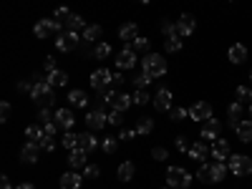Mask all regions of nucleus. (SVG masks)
I'll return each mask as SVG.
<instances>
[{"label":"nucleus","mask_w":252,"mask_h":189,"mask_svg":"<svg viewBox=\"0 0 252 189\" xmlns=\"http://www.w3.org/2000/svg\"><path fill=\"white\" fill-rule=\"evenodd\" d=\"M35 81V78H33ZM31 98L38 101V103H43V106H51L53 103V86L46 81V78H40L33 83V89H31Z\"/></svg>","instance_id":"7ed1b4c3"},{"label":"nucleus","mask_w":252,"mask_h":189,"mask_svg":"<svg viewBox=\"0 0 252 189\" xmlns=\"http://www.w3.org/2000/svg\"><path fill=\"white\" fill-rule=\"evenodd\" d=\"M164 51H166V53H179V51H182V38H177V35L166 38V40H164Z\"/></svg>","instance_id":"c9c22d12"},{"label":"nucleus","mask_w":252,"mask_h":189,"mask_svg":"<svg viewBox=\"0 0 252 189\" xmlns=\"http://www.w3.org/2000/svg\"><path fill=\"white\" fill-rule=\"evenodd\" d=\"M0 189H13V187H10V179H8V177H0Z\"/></svg>","instance_id":"bf43d9fd"},{"label":"nucleus","mask_w":252,"mask_h":189,"mask_svg":"<svg viewBox=\"0 0 252 189\" xmlns=\"http://www.w3.org/2000/svg\"><path fill=\"white\" fill-rule=\"evenodd\" d=\"M119 38L126 40V43L136 40V38H139V28H136V23H124V26L119 28Z\"/></svg>","instance_id":"5701e85b"},{"label":"nucleus","mask_w":252,"mask_h":189,"mask_svg":"<svg viewBox=\"0 0 252 189\" xmlns=\"http://www.w3.org/2000/svg\"><path fill=\"white\" fill-rule=\"evenodd\" d=\"M86 28H89V26H86V20H83L81 15H76V13L68 15V20H66V31H76V33H78V31H86Z\"/></svg>","instance_id":"cd10ccee"},{"label":"nucleus","mask_w":252,"mask_h":189,"mask_svg":"<svg viewBox=\"0 0 252 189\" xmlns=\"http://www.w3.org/2000/svg\"><path fill=\"white\" fill-rule=\"evenodd\" d=\"M169 114H172V119H174V121H182V119H189V111H187V109H182V106H177V109H172Z\"/></svg>","instance_id":"603ef678"},{"label":"nucleus","mask_w":252,"mask_h":189,"mask_svg":"<svg viewBox=\"0 0 252 189\" xmlns=\"http://www.w3.org/2000/svg\"><path fill=\"white\" fill-rule=\"evenodd\" d=\"M235 96H237V101H240V103H242V101H252V91H250L247 86H237Z\"/></svg>","instance_id":"c03bdc74"},{"label":"nucleus","mask_w":252,"mask_h":189,"mask_svg":"<svg viewBox=\"0 0 252 189\" xmlns=\"http://www.w3.org/2000/svg\"><path fill=\"white\" fill-rule=\"evenodd\" d=\"M15 189H35V187H33V184H31V182H23V184H18V187H15Z\"/></svg>","instance_id":"680f3d73"},{"label":"nucleus","mask_w":252,"mask_h":189,"mask_svg":"<svg viewBox=\"0 0 252 189\" xmlns=\"http://www.w3.org/2000/svg\"><path fill=\"white\" fill-rule=\"evenodd\" d=\"M111 106H114V109H119V111H124V114H126V111H129V109H131V106H134V98H131V96H129V94H121V91H119V94H116V96H114V103H111Z\"/></svg>","instance_id":"4be33fe9"},{"label":"nucleus","mask_w":252,"mask_h":189,"mask_svg":"<svg viewBox=\"0 0 252 189\" xmlns=\"http://www.w3.org/2000/svg\"><path fill=\"white\" fill-rule=\"evenodd\" d=\"M121 83H124V76L121 73H114V86H121Z\"/></svg>","instance_id":"052dcab7"},{"label":"nucleus","mask_w":252,"mask_h":189,"mask_svg":"<svg viewBox=\"0 0 252 189\" xmlns=\"http://www.w3.org/2000/svg\"><path fill=\"white\" fill-rule=\"evenodd\" d=\"M250 81H252V71H250Z\"/></svg>","instance_id":"69168bd1"},{"label":"nucleus","mask_w":252,"mask_h":189,"mask_svg":"<svg viewBox=\"0 0 252 189\" xmlns=\"http://www.w3.org/2000/svg\"><path fill=\"white\" fill-rule=\"evenodd\" d=\"M152 103L157 106V111H172V91L169 89H159L157 96L152 98Z\"/></svg>","instance_id":"2eb2a0df"},{"label":"nucleus","mask_w":252,"mask_h":189,"mask_svg":"<svg viewBox=\"0 0 252 189\" xmlns=\"http://www.w3.org/2000/svg\"><path fill=\"white\" fill-rule=\"evenodd\" d=\"M134 136H139L136 129H121V131H119V141H131Z\"/></svg>","instance_id":"3c124183"},{"label":"nucleus","mask_w":252,"mask_h":189,"mask_svg":"<svg viewBox=\"0 0 252 189\" xmlns=\"http://www.w3.org/2000/svg\"><path fill=\"white\" fill-rule=\"evenodd\" d=\"M43 68H46V73H53V71H58V68H56V58H53V56H48V58L43 61Z\"/></svg>","instance_id":"5fc2aeb1"},{"label":"nucleus","mask_w":252,"mask_h":189,"mask_svg":"<svg viewBox=\"0 0 252 189\" xmlns=\"http://www.w3.org/2000/svg\"><path fill=\"white\" fill-rule=\"evenodd\" d=\"M134 66H136V51H134L131 43H129V46H124V48L116 53V68L129 71V68H134Z\"/></svg>","instance_id":"6e6552de"},{"label":"nucleus","mask_w":252,"mask_h":189,"mask_svg":"<svg viewBox=\"0 0 252 189\" xmlns=\"http://www.w3.org/2000/svg\"><path fill=\"white\" fill-rule=\"evenodd\" d=\"M40 149H43V152H53V149H56V141H53V136H48V139L43 141V146H40Z\"/></svg>","instance_id":"13d9d810"},{"label":"nucleus","mask_w":252,"mask_h":189,"mask_svg":"<svg viewBox=\"0 0 252 189\" xmlns=\"http://www.w3.org/2000/svg\"><path fill=\"white\" fill-rule=\"evenodd\" d=\"M139 3H144V5H146V3H152V0H139Z\"/></svg>","instance_id":"e2e57ef3"},{"label":"nucleus","mask_w":252,"mask_h":189,"mask_svg":"<svg viewBox=\"0 0 252 189\" xmlns=\"http://www.w3.org/2000/svg\"><path fill=\"white\" fill-rule=\"evenodd\" d=\"M33 83H35V81H20V83H18V91H23V94H31Z\"/></svg>","instance_id":"6e6d98bb"},{"label":"nucleus","mask_w":252,"mask_h":189,"mask_svg":"<svg viewBox=\"0 0 252 189\" xmlns=\"http://www.w3.org/2000/svg\"><path fill=\"white\" fill-rule=\"evenodd\" d=\"M46 81L51 83L53 89H61V86H66V83H68V73L58 68V71H53V73H46Z\"/></svg>","instance_id":"b1692460"},{"label":"nucleus","mask_w":252,"mask_h":189,"mask_svg":"<svg viewBox=\"0 0 252 189\" xmlns=\"http://www.w3.org/2000/svg\"><path fill=\"white\" fill-rule=\"evenodd\" d=\"M10 111H13V109H10V103H8V101L0 103V119H3V121H8V119H10Z\"/></svg>","instance_id":"864d4df0"},{"label":"nucleus","mask_w":252,"mask_h":189,"mask_svg":"<svg viewBox=\"0 0 252 189\" xmlns=\"http://www.w3.org/2000/svg\"><path fill=\"white\" fill-rule=\"evenodd\" d=\"M101 174V169H98V166H94V164H86V166H83V177H89V179H96Z\"/></svg>","instance_id":"de8ad7c7"},{"label":"nucleus","mask_w":252,"mask_h":189,"mask_svg":"<svg viewBox=\"0 0 252 189\" xmlns=\"http://www.w3.org/2000/svg\"><path fill=\"white\" fill-rule=\"evenodd\" d=\"M161 33H164L166 38L177 35V23H172V20H164V23H161Z\"/></svg>","instance_id":"37998d69"},{"label":"nucleus","mask_w":252,"mask_h":189,"mask_svg":"<svg viewBox=\"0 0 252 189\" xmlns=\"http://www.w3.org/2000/svg\"><path fill=\"white\" fill-rule=\"evenodd\" d=\"M227 58H229V63H235V66L245 63V61H247V46H242V43L229 46V51H227Z\"/></svg>","instance_id":"a211bd4d"},{"label":"nucleus","mask_w":252,"mask_h":189,"mask_svg":"<svg viewBox=\"0 0 252 189\" xmlns=\"http://www.w3.org/2000/svg\"><path fill=\"white\" fill-rule=\"evenodd\" d=\"M227 166H229V174H235V177H250L252 174V159L247 154H232Z\"/></svg>","instance_id":"20e7f679"},{"label":"nucleus","mask_w":252,"mask_h":189,"mask_svg":"<svg viewBox=\"0 0 252 189\" xmlns=\"http://www.w3.org/2000/svg\"><path fill=\"white\" fill-rule=\"evenodd\" d=\"M164 189H172V187H164Z\"/></svg>","instance_id":"338daca9"},{"label":"nucleus","mask_w":252,"mask_h":189,"mask_svg":"<svg viewBox=\"0 0 252 189\" xmlns=\"http://www.w3.org/2000/svg\"><path fill=\"white\" fill-rule=\"evenodd\" d=\"M220 129H222V124H220L217 119H207V121L202 124V129H199V136H202L204 141H215V139L220 136Z\"/></svg>","instance_id":"f8f14e48"},{"label":"nucleus","mask_w":252,"mask_h":189,"mask_svg":"<svg viewBox=\"0 0 252 189\" xmlns=\"http://www.w3.org/2000/svg\"><path fill=\"white\" fill-rule=\"evenodd\" d=\"M189 146H192V144L187 141V136H177V152H182V154H189Z\"/></svg>","instance_id":"09e8293b"},{"label":"nucleus","mask_w":252,"mask_h":189,"mask_svg":"<svg viewBox=\"0 0 252 189\" xmlns=\"http://www.w3.org/2000/svg\"><path fill=\"white\" fill-rule=\"evenodd\" d=\"M96 146H98L96 136H91V134H78V149H83L86 154H91V152H96Z\"/></svg>","instance_id":"a878e982"},{"label":"nucleus","mask_w":252,"mask_h":189,"mask_svg":"<svg viewBox=\"0 0 252 189\" xmlns=\"http://www.w3.org/2000/svg\"><path fill=\"white\" fill-rule=\"evenodd\" d=\"M109 124H111V126H121V124H124V111L111 109V114H109Z\"/></svg>","instance_id":"a18cd8bd"},{"label":"nucleus","mask_w":252,"mask_h":189,"mask_svg":"<svg viewBox=\"0 0 252 189\" xmlns=\"http://www.w3.org/2000/svg\"><path fill=\"white\" fill-rule=\"evenodd\" d=\"M189 159H194V161H204L207 157H209V146L204 144V139L202 141H194L192 146H189V154H187Z\"/></svg>","instance_id":"6ab92c4d"},{"label":"nucleus","mask_w":252,"mask_h":189,"mask_svg":"<svg viewBox=\"0 0 252 189\" xmlns=\"http://www.w3.org/2000/svg\"><path fill=\"white\" fill-rule=\"evenodd\" d=\"M94 56H96L98 61H103V58H109V56H111V46L106 43V40H98V43L94 46Z\"/></svg>","instance_id":"f704fd0d"},{"label":"nucleus","mask_w":252,"mask_h":189,"mask_svg":"<svg viewBox=\"0 0 252 189\" xmlns=\"http://www.w3.org/2000/svg\"><path fill=\"white\" fill-rule=\"evenodd\" d=\"M33 33H35V38H48V35L63 33V31H61V23L56 18H40L38 23L33 26Z\"/></svg>","instance_id":"423d86ee"},{"label":"nucleus","mask_w":252,"mask_h":189,"mask_svg":"<svg viewBox=\"0 0 252 189\" xmlns=\"http://www.w3.org/2000/svg\"><path fill=\"white\" fill-rule=\"evenodd\" d=\"M212 172H215V182H222L227 177V172H229V166L224 161H215L212 164Z\"/></svg>","instance_id":"4c0bfd02"},{"label":"nucleus","mask_w":252,"mask_h":189,"mask_svg":"<svg viewBox=\"0 0 252 189\" xmlns=\"http://www.w3.org/2000/svg\"><path fill=\"white\" fill-rule=\"evenodd\" d=\"M101 35H103V28L101 26H89L86 31H83V40H89V43H96Z\"/></svg>","instance_id":"72a5a7b5"},{"label":"nucleus","mask_w":252,"mask_h":189,"mask_svg":"<svg viewBox=\"0 0 252 189\" xmlns=\"http://www.w3.org/2000/svg\"><path fill=\"white\" fill-rule=\"evenodd\" d=\"M250 119H252V106H250Z\"/></svg>","instance_id":"0e129e2a"},{"label":"nucleus","mask_w":252,"mask_h":189,"mask_svg":"<svg viewBox=\"0 0 252 189\" xmlns=\"http://www.w3.org/2000/svg\"><path fill=\"white\" fill-rule=\"evenodd\" d=\"M131 98H134V103H136V106H146V103L152 101V94L146 91V89H136V94H134Z\"/></svg>","instance_id":"e433bc0d"},{"label":"nucleus","mask_w":252,"mask_h":189,"mask_svg":"<svg viewBox=\"0 0 252 189\" xmlns=\"http://www.w3.org/2000/svg\"><path fill=\"white\" fill-rule=\"evenodd\" d=\"M131 48L136 51V53H152V43H149V38H144V35H139L136 40H131Z\"/></svg>","instance_id":"2f4dec72"},{"label":"nucleus","mask_w":252,"mask_h":189,"mask_svg":"<svg viewBox=\"0 0 252 189\" xmlns=\"http://www.w3.org/2000/svg\"><path fill=\"white\" fill-rule=\"evenodd\" d=\"M134 174H136V166H134L131 161H124V164L119 166V179H121V182H131Z\"/></svg>","instance_id":"7c9ffc66"},{"label":"nucleus","mask_w":252,"mask_h":189,"mask_svg":"<svg viewBox=\"0 0 252 189\" xmlns=\"http://www.w3.org/2000/svg\"><path fill=\"white\" fill-rule=\"evenodd\" d=\"M63 146H66L68 152L78 149V134H73V131H66V134H63Z\"/></svg>","instance_id":"58836bf2"},{"label":"nucleus","mask_w":252,"mask_h":189,"mask_svg":"<svg viewBox=\"0 0 252 189\" xmlns=\"http://www.w3.org/2000/svg\"><path fill=\"white\" fill-rule=\"evenodd\" d=\"M154 131V121L149 119V116H141L139 121H136V134L139 136H149Z\"/></svg>","instance_id":"c85d7f7f"},{"label":"nucleus","mask_w":252,"mask_h":189,"mask_svg":"<svg viewBox=\"0 0 252 189\" xmlns=\"http://www.w3.org/2000/svg\"><path fill=\"white\" fill-rule=\"evenodd\" d=\"M197 179L204 182V184H212L215 182V172H212V164H202L199 172H197Z\"/></svg>","instance_id":"473e14b6"},{"label":"nucleus","mask_w":252,"mask_h":189,"mask_svg":"<svg viewBox=\"0 0 252 189\" xmlns=\"http://www.w3.org/2000/svg\"><path fill=\"white\" fill-rule=\"evenodd\" d=\"M26 136H28V141H33V144H38V146H43V141L48 139L46 129H40V126H28Z\"/></svg>","instance_id":"412c9836"},{"label":"nucleus","mask_w":252,"mask_h":189,"mask_svg":"<svg viewBox=\"0 0 252 189\" xmlns=\"http://www.w3.org/2000/svg\"><path fill=\"white\" fill-rule=\"evenodd\" d=\"M91 89L98 94V91H103V89H109V86H114V73L109 71V68H98V71H94L91 73Z\"/></svg>","instance_id":"0eeeda50"},{"label":"nucleus","mask_w":252,"mask_h":189,"mask_svg":"<svg viewBox=\"0 0 252 189\" xmlns=\"http://www.w3.org/2000/svg\"><path fill=\"white\" fill-rule=\"evenodd\" d=\"M192 174H189L184 166H169L166 169V187L172 189H189V184H192Z\"/></svg>","instance_id":"f03ea898"},{"label":"nucleus","mask_w":252,"mask_h":189,"mask_svg":"<svg viewBox=\"0 0 252 189\" xmlns=\"http://www.w3.org/2000/svg\"><path fill=\"white\" fill-rule=\"evenodd\" d=\"M189 119L192 121H199V124H204L207 119H212V106H209L207 101H197L192 109H189Z\"/></svg>","instance_id":"9d476101"},{"label":"nucleus","mask_w":252,"mask_h":189,"mask_svg":"<svg viewBox=\"0 0 252 189\" xmlns=\"http://www.w3.org/2000/svg\"><path fill=\"white\" fill-rule=\"evenodd\" d=\"M152 81H154L152 76H146V73L141 71V73H139V76L134 78V86H136V89H146V86H149V83H152Z\"/></svg>","instance_id":"79ce46f5"},{"label":"nucleus","mask_w":252,"mask_h":189,"mask_svg":"<svg viewBox=\"0 0 252 189\" xmlns=\"http://www.w3.org/2000/svg\"><path fill=\"white\" fill-rule=\"evenodd\" d=\"M194 28H197V18L189 15V13H184V15L179 18V23H177V35H179V38H187V35L194 33Z\"/></svg>","instance_id":"ddd939ff"},{"label":"nucleus","mask_w":252,"mask_h":189,"mask_svg":"<svg viewBox=\"0 0 252 189\" xmlns=\"http://www.w3.org/2000/svg\"><path fill=\"white\" fill-rule=\"evenodd\" d=\"M78 46H81V35H78L76 31H63V33L56 35V48H58L61 53H71V51H76Z\"/></svg>","instance_id":"39448f33"},{"label":"nucleus","mask_w":252,"mask_h":189,"mask_svg":"<svg viewBox=\"0 0 252 189\" xmlns=\"http://www.w3.org/2000/svg\"><path fill=\"white\" fill-rule=\"evenodd\" d=\"M141 71H144L146 76H152V78L164 76V73H166V61H164V56L146 53V56L141 58Z\"/></svg>","instance_id":"f257e3e1"},{"label":"nucleus","mask_w":252,"mask_h":189,"mask_svg":"<svg viewBox=\"0 0 252 189\" xmlns=\"http://www.w3.org/2000/svg\"><path fill=\"white\" fill-rule=\"evenodd\" d=\"M152 157H154L157 161H164L166 157H169V152H166L164 146H154V149H152Z\"/></svg>","instance_id":"8fccbe9b"},{"label":"nucleus","mask_w":252,"mask_h":189,"mask_svg":"<svg viewBox=\"0 0 252 189\" xmlns=\"http://www.w3.org/2000/svg\"><path fill=\"white\" fill-rule=\"evenodd\" d=\"M109 124V114L103 111V109H94L89 116H86V126L91 131H98V129H103V126Z\"/></svg>","instance_id":"9b49d317"},{"label":"nucleus","mask_w":252,"mask_h":189,"mask_svg":"<svg viewBox=\"0 0 252 189\" xmlns=\"http://www.w3.org/2000/svg\"><path fill=\"white\" fill-rule=\"evenodd\" d=\"M235 131H237V139H240V141H245V144H247V141H252V119L240 121Z\"/></svg>","instance_id":"393cba45"},{"label":"nucleus","mask_w":252,"mask_h":189,"mask_svg":"<svg viewBox=\"0 0 252 189\" xmlns=\"http://www.w3.org/2000/svg\"><path fill=\"white\" fill-rule=\"evenodd\" d=\"M40 146L38 144H33V141H26L23 144V149H20V161H26V164H35L38 161V157H40Z\"/></svg>","instance_id":"4468645a"},{"label":"nucleus","mask_w":252,"mask_h":189,"mask_svg":"<svg viewBox=\"0 0 252 189\" xmlns=\"http://www.w3.org/2000/svg\"><path fill=\"white\" fill-rule=\"evenodd\" d=\"M209 154H212L217 161H224V159L232 157V146H229L227 139H215L212 146H209Z\"/></svg>","instance_id":"1a4fd4ad"},{"label":"nucleus","mask_w":252,"mask_h":189,"mask_svg":"<svg viewBox=\"0 0 252 189\" xmlns=\"http://www.w3.org/2000/svg\"><path fill=\"white\" fill-rule=\"evenodd\" d=\"M56 20H58V23H66V20H68V15H71V10L66 8V5H61V8H56Z\"/></svg>","instance_id":"49530a36"},{"label":"nucleus","mask_w":252,"mask_h":189,"mask_svg":"<svg viewBox=\"0 0 252 189\" xmlns=\"http://www.w3.org/2000/svg\"><path fill=\"white\" fill-rule=\"evenodd\" d=\"M86 152H83V149H73L71 154H68V166H71V169L73 172H78V169H83V166H86Z\"/></svg>","instance_id":"aec40b11"},{"label":"nucleus","mask_w":252,"mask_h":189,"mask_svg":"<svg viewBox=\"0 0 252 189\" xmlns=\"http://www.w3.org/2000/svg\"><path fill=\"white\" fill-rule=\"evenodd\" d=\"M43 129H46V134H48V136H56V131L61 129V126H58L56 121H51V124H46V126H43Z\"/></svg>","instance_id":"4d7b16f0"},{"label":"nucleus","mask_w":252,"mask_h":189,"mask_svg":"<svg viewBox=\"0 0 252 189\" xmlns=\"http://www.w3.org/2000/svg\"><path fill=\"white\" fill-rule=\"evenodd\" d=\"M68 103L76 109H83V106H89V96L83 94V91H71L68 94Z\"/></svg>","instance_id":"c756f323"},{"label":"nucleus","mask_w":252,"mask_h":189,"mask_svg":"<svg viewBox=\"0 0 252 189\" xmlns=\"http://www.w3.org/2000/svg\"><path fill=\"white\" fill-rule=\"evenodd\" d=\"M53 119H56V114H51V109H48V106H43V109L38 111V121L43 124V126H46V124H51Z\"/></svg>","instance_id":"a19ab883"},{"label":"nucleus","mask_w":252,"mask_h":189,"mask_svg":"<svg viewBox=\"0 0 252 189\" xmlns=\"http://www.w3.org/2000/svg\"><path fill=\"white\" fill-rule=\"evenodd\" d=\"M58 184H61V189H81L83 174H78V172H66V174H61Z\"/></svg>","instance_id":"dca6fc26"},{"label":"nucleus","mask_w":252,"mask_h":189,"mask_svg":"<svg viewBox=\"0 0 252 189\" xmlns=\"http://www.w3.org/2000/svg\"><path fill=\"white\" fill-rule=\"evenodd\" d=\"M116 146H119V139H116V136H106V139L101 141V149L106 152V154H114Z\"/></svg>","instance_id":"ea45409f"},{"label":"nucleus","mask_w":252,"mask_h":189,"mask_svg":"<svg viewBox=\"0 0 252 189\" xmlns=\"http://www.w3.org/2000/svg\"><path fill=\"white\" fill-rule=\"evenodd\" d=\"M227 116H229V126H232V129H237V124L242 121V119H240V116H242V103H240V101L229 103V109H227Z\"/></svg>","instance_id":"bb28decb"},{"label":"nucleus","mask_w":252,"mask_h":189,"mask_svg":"<svg viewBox=\"0 0 252 189\" xmlns=\"http://www.w3.org/2000/svg\"><path fill=\"white\" fill-rule=\"evenodd\" d=\"M58 126H61V129H71V126L76 124V114L71 111V109H56V119H53Z\"/></svg>","instance_id":"f3484780"}]
</instances>
